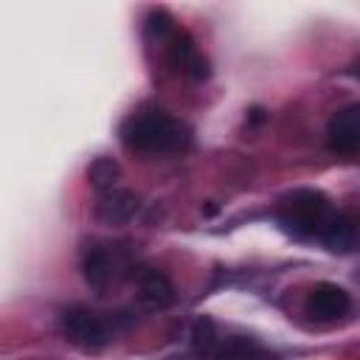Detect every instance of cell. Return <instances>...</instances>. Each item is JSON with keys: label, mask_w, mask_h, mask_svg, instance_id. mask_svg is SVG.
Wrapping results in <instances>:
<instances>
[{"label": "cell", "mask_w": 360, "mask_h": 360, "mask_svg": "<svg viewBox=\"0 0 360 360\" xmlns=\"http://www.w3.org/2000/svg\"><path fill=\"white\" fill-rule=\"evenodd\" d=\"M124 149L146 158H163L188 146V129L166 112H138L121 124Z\"/></svg>", "instance_id": "1"}, {"label": "cell", "mask_w": 360, "mask_h": 360, "mask_svg": "<svg viewBox=\"0 0 360 360\" xmlns=\"http://www.w3.org/2000/svg\"><path fill=\"white\" fill-rule=\"evenodd\" d=\"M332 205L326 200L323 191L318 188H295L292 194H287L276 211L278 217V225L292 233V236H301V239H309V236H321L323 228L329 225L332 219Z\"/></svg>", "instance_id": "2"}, {"label": "cell", "mask_w": 360, "mask_h": 360, "mask_svg": "<svg viewBox=\"0 0 360 360\" xmlns=\"http://www.w3.org/2000/svg\"><path fill=\"white\" fill-rule=\"evenodd\" d=\"M191 343L200 354L211 360H278L273 352H267L250 338H222L208 318L194 323Z\"/></svg>", "instance_id": "3"}, {"label": "cell", "mask_w": 360, "mask_h": 360, "mask_svg": "<svg viewBox=\"0 0 360 360\" xmlns=\"http://www.w3.org/2000/svg\"><path fill=\"white\" fill-rule=\"evenodd\" d=\"M59 326H62V335L68 338V343H73L79 352H101L110 340L104 321L96 312H90L87 307L62 309Z\"/></svg>", "instance_id": "4"}, {"label": "cell", "mask_w": 360, "mask_h": 360, "mask_svg": "<svg viewBox=\"0 0 360 360\" xmlns=\"http://www.w3.org/2000/svg\"><path fill=\"white\" fill-rule=\"evenodd\" d=\"M326 143L338 155L360 152V104H349L332 115L326 127Z\"/></svg>", "instance_id": "5"}, {"label": "cell", "mask_w": 360, "mask_h": 360, "mask_svg": "<svg viewBox=\"0 0 360 360\" xmlns=\"http://www.w3.org/2000/svg\"><path fill=\"white\" fill-rule=\"evenodd\" d=\"M352 307V298L343 287L338 284H329V281H321L312 287V292L307 295V315L321 321V323H329V321H338L349 312Z\"/></svg>", "instance_id": "6"}, {"label": "cell", "mask_w": 360, "mask_h": 360, "mask_svg": "<svg viewBox=\"0 0 360 360\" xmlns=\"http://www.w3.org/2000/svg\"><path fill=\"white\" fill-rule=\"evenodd\" d=\"M166 56H169V65L174 70L186 73V76H191L197 82L208 76V59L197 51V45H194L188 31H177L174 28V34L169 37V45H166Z\"/></svg>", "instance_id": "7"}, {"label": "cell", "mask_w": 360, "mask_h": 360, "mask_svg": "<svg viewBox=\"0 0 360 360\" xmlns=\"http://www.w3.org/2000/svg\"><path fill=\"white\" fill-rule=\"evenodd\" d=\"M82 270H84V278L87 284H93L96 290H107L110 284H115L121 278V273L127 270V264L118 259L115 250L110 248H96L84 256L82 262Z\"/></svg>", "instance_id": "8"}, {"label": "cell", "mask_w": 360, "mask_h": 360, "mask_svg": "<svg viewBox=\"0 0 360 360\" xmlns=\"http://www.w3.org/2000/svg\"><path fill=\"white\" fill-rule=\"evenodd\" d=\"M321 242L332 253H352L360 245V217L354 211H338V214H332L329 225L321 233Z\"/></svg>", "instance_id": "9"}, {"label": "cell", "mask_w": 360, "mask_h": 360, "mask_svg": "<svg viewBox=\"0 0 360 360\" xmlns=\"http://www.w3.org/2000/svg\"><path fill=\"white\" fill-rule=\"evenodd\" d=\"M135 211H138V197L127 188H110V191L98 194L96 219L104 225H121V222L132 219Z\"/></svg>", "instance_id": "10"}, {"label": "cell", "mask_w": 360, "mask_h": 360, "mask_svg": "<svg viewBox=\"0 0 360 360\" xmlns=\"http://www.w3.org/2000/svg\"><path fill=\"white\" fill-rule=\"evenodd\" d=\"M138 301H141V307H146L152 312L155 309H166L174 301V287H172L169 276L160 273V270L141 273V278H138Z\"/></svg>", "instance_id": "11"}, {"label": "cell", "mask_w": 360, "mask_h": 360, "mask_svg": "<svg viewBox=\"0 0 360 360\" xmlns=\"http://www.w3.org/2000/svg\"><path fill=\"white\" fill-rule=\"evenodd\" d=\"M118 177H121V166H118L112 158H96V160L87 166V180H90V186L98 188L101 194L110 191V188H115Z\"/></svg>", "instance_id": "12"}, {"label": "cell", "mask_w": 360, "mask_h": 360, "mask_svg": "<svg viewBox=\"0 0 360 360\" xmlns=\"http://www.w3.org/2000/svg\"><path fill=\"white\" fill-rule=\"evenodd\" d=\"M146 31H149V37H155V39H169L172 34H174V25H172V17L166 14V11H152L149 17H146Z\"/></svg>", "instance_id": "13"}, {"label": "cell", "mask_w": 360, "mask_h": 360, "mask_svg": "<svg viewBox=\"0 0 360 360\" xmlns=\"http://www.w3.org/2000/svg\"><path fill=\"white\" fill-rule=\"evenodd\" d=\"M354 76H357V79H360V59H357V62H354Z\"/></svg>", "instance_id": "14"}]
</instances>
